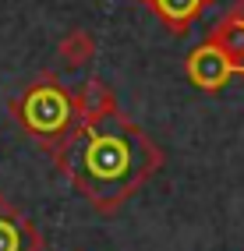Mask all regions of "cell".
<instances>
[{
  "label": "cell",
  "mask_w": 244,
  "mask_h": 251,
  "mask_svg": "<svg viewBox=\"0 0 244 251\" xmlns=\"http://www.w3.org/2000/svg\"><path fill=\"white\" fill-rule=\"evenodd\" d=\"M110 113H117V99H113L110 85H103L99 78L81 81V89L74 92V127H92L106 121Z\"/></svg>",
  "instance_id": "277c9868"
},
{
  "label": "cell",
  "mask_w": 244,
  "mask_h": 251,
  "mask_svg": "<svg viewBox=\"0 0 244 251\" xmlns=\"http://www.w3.org/2000/svg\"><path fill=\"white\" fill-rule=\"evenodd\" d=\"M0 251H39V233L14 209H0Z\"/></svg>",
  "instance_id": "8992f818"
},
{
  "label": "cell",
  "mask_w": 244,
  "mask_h": 251,
  "mask_svg": "<svg viewBox=\"0 0 244 251\" xmlns=\"http://www.w3.org/2000/svg\"><path fill=\"white\" fill-rule=\"evenodd\" d=\"M237 7H241V11H244V0H241V4H237Z\"/></svg>",
  "instance_id": "9c48e42d"
},
{
  "label": "cell",
  "mask_w": 244,
  "mask_h": 251,
  "mask_svg": "<svg viewBox=\"0 0 244 251\" xmlns=\"http://www.w3.org/2000/svg\"><path fill=\"white\" fill-rule=\"evenodd\" d=\"M50 152L99 212H117L124 198L163 166L159 145L121 110L92 127H71Z\"/></svg>",
  "instance_id": "6da1fadb"
},
{
  "label": "cell",
  "mask_w": 244,
  "mask_h": 251,
  "mask_svg": "<svg viewBox=\"0 0 244 251\" xmlns=\"http://www.w3.org/2000/svg\"><path fill=\"white\" fill-rule=\"evenodd\" d=\"M57 53H60V60H64V68L78 71V68H85V64H92V57H96V39L89 36L85 28H71L68 36L60 39Z\"/></svg>",
  "instance_id": "ba28073f"
},
{
  "label": "cell",
  "mask_w": 244,
  "mask_h": 251,
  "mask_svg": "<svg viewBox=\"0 0 244 251\" xmlns=\"http://www.w3.org/2000/svg\"><path fill=\"white\" fill-rule=\"evenodd\" d=\"M205 43H213L216 50H223L226 57H230L234 64H241L244 68V11L241 7H234L226 18L209 32V39Z\"/></svg>",
  "instance_id": "52a82bcc"
},
{
  "label": "cell",
  "mask_w": 244,
  "mask_h": 251,
  "mask_svg": "<svg viewBox=\"0 0 244 251\" xmlns=\"http://www.w3.org/2000/svg\"><path fill=\"white\" fill-rule=\"evenodd\" d=\"M184 68H188L191 85H198L202 92H216V89H223L234 75H244L241 64H234V60L226 57L223 50H216L213 43L195 46L191 53H188V64H184Z\"/></svg>",
  "instance_id": "3957f363"
},
{
  "label": "cell",
  "mask_w": 244,
  "mask_h": 251,
  "mask_svg": "<svg viewBox=\"0 0 244 251\" xmlns=\"http://www.w3.org/2000/svg\"><path fill=\"white\" fill-rule=\"evenodd\" d=\"M135 4L152 7L156 18L167 25L173 36H181V32H188V28L209 11V4H213V0H135Z\"/></svg>",
  "instance_id": "5b68a950"
},
{
  "label": "cell",
  "mask_w": 244,
  "mask_h": 251,
  "mask_svg": "<svg viewBox=\"0 0 244 251\" xmlns=\"http://www.w3.org/2000/svg\"><path fill=\"white\" fill-rule=\"evenodd\" d=\"M14 113L28 135L43 138L46 149H53L74 127V96L57 85V78H43L14 103Z\"/></svg>",
  "instance_id": "7a4b0ae2"
}]
</instances>
